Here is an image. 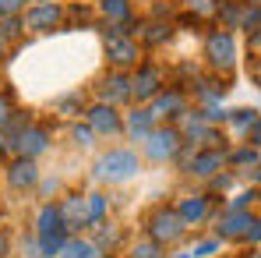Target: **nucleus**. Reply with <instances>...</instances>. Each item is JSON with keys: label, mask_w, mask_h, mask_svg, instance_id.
Listing matches in <instances>:
<instances>
[{"label": "nucleus", "mask_w": 261, "mask_h": 258, "mask_svg": "<svg viewBox=\"0 0 261 258\" xmlns=\"http://www.w3.org/2000/svg\"><path fill=\"white\" fill-rule=\"evenodd\" d=\"M138 170H141V159H138L134 149H110V152H102V156L92 163V177H95L99 184H110V187L134 180Z\"/></svg>", "instance_id": "f257e3e1"}, {"label": "nucleus", "mask_w": 261, "mask_h": 258, "mask_svg": "<svg viewBox=\"0 0 261 258\" xmlns=\"http://www.w3.org/2000/svg\"><path fill=\"white\" fill-rule=\"evenodd\" d=\"M43 244L46 258H57L64 251V244L71 241V230L64 226V213H60V202H43L39 213H36V230H32Z\"/></svg>", "instance_id": "f03ea898"}, {"label": "nucleus", "mask_w": 261, "mask_h": 258, "mask_svg": "<svg viewBox=\"0 0 261 258\" xmlns=\"http://www.w3.org/2000/svg\"><path fill=\"white\" fill-rule=\"evenodd\" d=\"M141 226H145V237H152L163 251L173 248V244H180V241L187 237V230H191V226L180 219L176 205H155L152 213L141 219Z\"/></svg>", "instance_id": "7ed1b4c3"}, {"label": "nucleus", "mask_w": 261, "mask_h": 258, "mask_svg": "<svg viewBox=\"0 0 261 258\" xmlns=\"http://www.w3.org/2000/svg\"><path fill=\"white\" fill-rule=\"evenodd\" d=\"M237 57H240V50H237V36L233 32H226V29H216V32H208L205 36V64H208V71L212 75H233L237 71Z\"/></svg>", "instance_id": "20e7f679"}, {"label": "nucleus", "mask_w": 261, "mask_h": 258, "mask_svg": "<svg viewBox=\"0 0 261 258\" xmlns=\"http://www.w3.org/2000/svg\"><path fill=\"white\" fill-rule=\"evenodd\" d=\"M180 145H184L180 128H176V124H159V128L141 142V156H145L148 163H173Z\"/></svg>", "instance_id": "39448f33"}, {"label": "nucleus", "mask_w": 261, "mask_h": 258, "mask_svg": "<svg viewBox=\"0 0 261 258\" xmlns=\"http://www.w3.org/2000/svg\"><path fill=\"white\" fill-rule=\"evenodd\" d=\"M176 128H180V138L184 142H191V145H226V138H222V131L216 124H208L205 121V113L194 106V110H187L180 121H176Z\"/></svg>", "instance_id": "423d86ee"}, {"label": "nucleus", "mask_w": 261, "mask_h": 258, "mask_svg": "<svg viewBox=\"0 0 261 258\" xmlns=\"http://www.w3.org/2000/svg\"><path fill=\"white\" fill-rule=\"evenodd\" d=\"M163 88H166V75H163V67H155V64H138V67L130 71V92H134V103L148 106Z\"/></svg>", "instance_id": "0eeeda50"}, {"label": "nucleus", "mask_w": 261, "mask_h": 258, "mask_svg": "<svg viewBox=\"0 0 261 258\" xmlns=\"http://www.w3.org/2000/svg\"><path fill=\"white\" fill-rule=\"evenodd\" d=\"M152 113H155V121L159 124H176L187 110H191V99H187V88H176V85H166L152 103Z\"/></svg>", "instance_id": "6e6552de"}, {"label": "nucleus", "mask_w": 261, "mask_h": 258, "mask_svg": "<svg viewBox=\"0 0 261 258\" xmlns=\"http://www.w3.org/2000/svg\"><path fill=\"white\" fill-rule=\"evenodd\" d=\"M85 121L99 138H120L124 134V113H120V106H110V103L95 99L85 110Z\"/></svg>", "instance_id": "1a4fd4ad"}, {"label": "nucleus", "mask_w": 261, "mask_h": 258, "mask_svg": "<svg viewBox=\"0 0 261 258\" xmlns=\"http://www.w3.org/2000/svg\"><path fill=\"white\" fill-rule=\"evenodd\" d=\"M21 21H25V29H29V32L43 36V32H53V29H60V25H64V7H60V4H53V0H39V4L25 7Z\"/></svg>", "instance_id": "9d476101"}, {"label": "nucleus", "mask_w": 261, "mask_h": 258, "mask_svg": "<svg viewBox=\"0 0 261 258\" xmlns=\"http://www.w3.org/2000/svg\"><path fill=\"white\" fill-rule=\"evenodd\" d=\"M106 60L113 71H134L141 64V46L134 36H110L106 39Z\"/></svg>", "instance_id": "9b49d317"}, {"label": "nucleus", "mask_w": 261, "mask_h": 258, "mask_svg": "<svg viewBox=\"0 0 261 258\" xmlns=\"http://www.w3.org/2000/svg\"><path fill=\"white\" fill-rule=\"evenodd\" d=\"M95 96H99V103H110V106H124L134 99V92H130V71H106L102 78H99V85H95Z\"/></svg>", "instance_id": "f8f14e48"}, {"label": "nucleus", "mask_w": 261, "mask_h": 258, "mask_svg": "<svg viewBox=\"0 0 261 258\" xmlns=\"http://www.w3.org/2000/svg\"><path fill=\"white\" fill-rule=\"evenodd\" d=\"M4 177H7V184H11L14 191H36V187H39V180H43V173H39V159L11 156Z\"/></svg>", "instance_id": "ddd939ff"}, {"label": "nucleus", "mask_w": 261, "mask_h": 258, "mask_svg": "<svg viewBox=\"0 0 261 258\" xmlns=\"http://www.w3.org/2000/svg\"><path fill=\"white\" fill-rule=\"evenodd\" d=\"M226 145H205V149H198L194 152V159H191V167H187V177H198V180H212L216 173H222L226 167Z\"/></svg>", "instance_id": "4468645a"}, {"label": "nucleus", "mask_w": 261, "mask_h": 258, "mask_svg": "<svg viewBox=\"0 0 261 258\" xmlns=\"http://www.w3.org/2000/svg\"><path fill=\"white\" fill-rule=\"evenodd\" d=\"M254 223V213L251 209H226L216 216V237L219 241H244L247 226Z\"/></svg>", "instance_id": "2eb2a0df"}, {"label": "nucleus", "mask_w": 261, "mask_h": 258, "mask_svg": "<svg viewBox=\"0 0 261 258\" xmlns=\"http://www.w3.org/2000/svg\"><path fill=\"white\" fill-rule=\"evenodd\" d=\"M212 198L216 195H208V191H198V195H184L180 202H176V213L180 219L187 223V226H201V223H208L212 219Z\"/></svg>", "instance_id": "dca6fc26"}, {"label": "nucleus", "mask_w": 261, "mask_h": 258, "mask_svg": "<svg viewBox=\"0 0 261 258\" xmlns=\"http://www.w3.org/2000/svg\"><path fill=\"white\" fill-rule=\"evenodd\" d=\"M53 149V134H49V128H43V124H29V128L18 134V156H29V159H39V156H46Z\"/></svg>", "instance_id": "f3484780"}, {"label": "nucleus", "mask_w": 261, "mask_h": 258, "mask_svg": "<svg viewBox=\"0 0 261 258\" xmlns=\"http://www.w3.org/2000/svg\"><path fill=\"white\" fill-rule=\"evenodd\" d=\"M60 213H64V226H67L71 233L88 230V195H82V191L64 195V198H60Z\"/></svg>", "instance_id": "a211bd4d"}, {"label": "nucleus", "mask_w": 261, "mask_h": 258, "mask_svg": "<svg viewBox=\"0 0 261 258\" xmlns=\"http://www.w3.org/2000/svg\"><path fill=\"white\" fill-rule=\"evenodd\" d=\"M159 128V121H155V113H152V106H130V113H124V134H127L130 142H145L152 131Z\"/></svg>", "instance_id": "6ab92c4d"}, {"label": "nucleus", "mask_w": 261, "mask_h": 258, "mask_svg": "<svg viewBox=\"0 0 261 258\" xmlns=\"http://www.w3.org/2000/svg\"><path fill=\"white\" fill-rule=\"evenodd\" d=\"M226 167H233V170H240V173H254L261 167V149L247 145V142H240L237 149L226 152Z\"/></svg>", "instance_id": "aec40b11"}, {"label": "nucleus", "mask_w": 261, "mask_h": 258, "mask_svg": "<svg viewBox=\"0 0 261 258\" xmlns=\"http://www.w3.org/2000/svg\"><path fill=\"white\" fill-rule=\"evenodd\" d=\"M57 258H106L102 248L92 241V237H82V233H71V241L64 244V251Z\"/></svg>", "instance_id": "412c9836"}, {"label": "nucleus", "mask_w": 261, "mask_h": 258, "mask_svg": "<svg viewBox=\"0 0 261 258\" xmlns=\"http://www.w3.org/2000/svg\"><path fill=\"white\" fill-rule=\"evenodd\" d=\"M99 14H102L110 25H134L130 0H99Z\"/></svg>", "instance_id": "4be33fe9"}, {"label": "nucleus", "mask_w": 261, "mask_h": 258, "mask_svg": "<svg viewBox=\"0 0 261 258\" xmlns=\"http://www.w3.org/2000/svg\"><path fill=\"white\" fill-rule=\"evenodd\" d=\"M92 241L102 248V255H113V251L120 248L124 233H120V226H113V223H99V226H95V233H92Z\"/></svg>", "instance_id": "5701e85b"}, {"label": "nucleus", "mask_w": 261, "mask_h": 258, "mask_svg": "<svg viewBox=\"0 0 261 258\" xmlns=\"http://www.w3.org/2000/svg\"><path fill=\"white\" fill-rule=\"evenodd\" d=\"M240 14H244V0H219V29H226V32L240 29Z\"/></svg>", "instance_id": "b1692460"}, {"label": "nucleus", "mask_w": 261, "mask_h": 258, "mask_svg": "<svg viewBox=\"0 0 261 258\" xmlns=\"http://www.w3.org/2000/svg\"><path fill=\"white\" fill-rule=\"evenodd\" d=\"M258 121H261V110H254V106H237V110H229V128L237 131L240 138L254 128Z\"/></svg>", "instance_id": "393cba45"}, {"label": "nucleus", "mask_w": 261, "mask_h": 258, "mask_svg": "<svg viewBox=\"0 0 261 258\" xmlns=\"http://www.w3.org/2000/svg\"><path fill=\"white\" fill-rule=\"evenodd\" d=\"M106 209H110V198L102 191H88V230L106 223Z\"/></svg>", "instance_id": "a878e982"}, {"label": "nucleus", "mask_w": 261, "mask_h": 258, "mask_svg": "<svg viewBox=\"0 0 261 258\" xmlns=\"http://www.w3.org/2000/svg\"><path fill=\"white\" fill-rule=\"evenodd\" d=\"M138 36H141L145 46H159V43H166V39L173 36V29H170L166 21H148L145 29H138Z\"/></svg>", "instance_id": "bb28decb"}, {"label": "nucleus", "mask_w": 261, "mask_h": 258, "mask_svg": "<svg viewBox=\"0 0 261 258\" xmlns=\"http://www.w3.org/2000/svg\"><path fill=\"white\" fill-rule=\"evenodd\" d=\"M53 106H57V113H64V117H78V113H85V110H88L82 92H67V96H60Z\"/></svg>", "instance_id": "cd10ccee"}, {"label": "nucleus", "mask_w": 261, "mask_h": 258, "mask_svg": "<svg viewBox=\"0 0 261 258\" xmlns=\"http://www.w3.org/2000/svg\"><path fill=\"white\" fill-rule=\"evenodd\" d=\"M240 29H244L247 36H254V32L261 29V7H258V4H247V0H244V14H240Z\"/></svg>", "instance_id": "c85d7f7f"}, {"label": "nucleus", "mask_w": 261, "mask_h": 258, "mask_svg": "<svg viewBox=\"0 0 261 258\" xmlns=\"http://www.w3.org/2000/svg\"><path fill=\"white\" fill-rule=\"evenodd\" d=\"M95 138H99V134L88 128V121H85V124H71V142H74L78 149H92Z\"/></svg>", "instance_id": "c756f323"}, {"label": "nucleus", "mask_w": 261, "mask_h": 258, "mask_svg": "<svg viewBox=\"0 0 261 258\" xmlns=\"http://www.w3.org/2000/svg\"><path fill=\"white\" fill-rule=\"evenodd\" d=\"M130 258H163V248H159L152 237H145V241L130 244Z\"/></svg>", "instance_id": "7c9ffc66"}, {"label": "nucleus", "mask_w": 261, "mask_h": 258, "mask_svg": "<svg viewBox=\"0 0 261 258\" xmlns=\"http://www.w3.org/2000/svg\"><path fill=\"white\" fill-rule=\"evenodd\" d=\"M194 18H216L219 14V0H187Z\"/></svg>", "instance_id": "2f4dec72"}, {"label": "nucleus", "mask_w": 261, "mask_h": 258, "mask_svg": "<svg viewBox=\"0 0 261 258\" xmlns=\"http://www.w3.org/2000/svg\"><path fill=\"white\" fill-rule=\"evenodd\" d=\"M233 180H237L233 173H216L212 180H205V191H208V195H219V191L226 195V191H233Z\"/></svg>", "instance_id": "473e14b6"}, {"label": "nucleus", "mask_w": 261, "mask_h": 258, "mask_svg": "<svg viewBox=\"0 0 261 258\" xmlns=\"http://www.w3.org/2000/svg\"><path fill=\"white\" fill-rule=\"evenodd\" d=\"M21 29H25V21H21V14L18 18H0V36L11 43V39H18L21 36Z\"/></svg>", "instance_id": "72a5a7b5"}, {"label": "nucleus", "mask_w": 261, "mask_h": 258, "mask_svg": "<svg viewBox=\"0 0 261 258\" xmlns=\"http://www.w3.org/2000/svg\"><path fill=\"white\" fill-rule=\"evenodd\" d=\"M11 156H18V138L4 128L0 131V159H11Z\"/></svg>", "instance_id": "f704fd0d"}, {"label": "nucleus", "mask_w": 261, "mask_h": 258, "mask_svg": "<svg viewBox=\"0 0 261 258\" xmlns=\"http://www.w3.org/2000/svg\"><path fill=\"white\" fill-rule=\"evenodd\" d=\"M14 113H18V110H14V103H11V96H7V92H0V131H4V128H11V121H14Z\"/></svg>", "instance_id": "c9c22d12"}, {"label": "nucleus", "mask_w": 261, "mask_h": 258, "mask_svg": "<svg viewBox=\"0 0 261 258\" xmlns=\"http://www.w3.org/2000/svg\"><path fill=\"white\" fill-rule=\"evenodd\" d=\"M25 7H29V0H0V18H18V14H25Z\"/></svg>", "instance_id": "e433bc0d"}, {"label": "nucleus", "mask_w": 261, "mask_h": 258, "mask_svg": "<svg viewBox=\"0 0 261 258\" xmlns=\"http://www.w3.org/2000/svg\"><path fill=\"white\" fill-rule=\"evenodd\" d=\"M254 202H258V187H251V191H240V195H237V198H233L226 209H251Z\"/></svg>", "instance_id": "4c0bfd02"}, {"label": "nucleus", "mask_w": 261, "mask_h": 258, "mask_svg": "<svg viewBox=\"0 0 261 258\" xmlns=\"http://www.w3.org/2000/svg\"><path fill=\"white\" fill-rule=\"evenodd\" d=\"M219 244H222L219 237H208V241H198L191 255H194V258H208V255H216V251H219Z\"/></svg>", "instance_id": "58836bf2"}, {"label": "nucleus", "mask_w": 261, "mask_h": 258, "mask_svg": "<svg viewBox=\"0 0 261 258\" xmlns=\"http://www.w3.org/2000/svg\"><path fill=\"white\" fill-rule=\"evenodd\" d=\"M244 244H251V248H261V216H254V223L247 226V233H244Z\"/></svg>", "instance_id": "ea45409f"}, {"label": "nucleus", "mask_w": 261, "mask_h": 258, "mask_svg": "<svg viewBox=\"0 0 261 258\" xmlns=\"http://www.w3.org/2000/svg\"><path fill=\"white\" fill-rule=\"evenodd\" d=\"M60 191V177H43L39 180V195H43L46 202H49V195H57Z\"/></svg>", "instance_id": "a19ab883"}, {"label": "nucleus", "mask_w": 261, "mask_h": 258, "mask_svg": "<svg viewBox=\"0 0 261 258\" xmlns=\"http://www.w3.org/2000/svg\"><path fill=\"white\" fill-rule=\"evenodd\" d=\"M25 255H29V258H46L43 255V244H39L36 233H29V241H25Z\"/></svg>", "instance_id": "79ce46f5"}, {"label": "nucleus", "mask_w": 261, "mask_h": 258, "mask_svg": "<svg viewBox=\"0 0 261 258\" xmlns=\"http://www.w3.org/2000/svg\"><path fill=\"white\" fill-rule=\"evenodd\" d=\"M244 142H247V145H254V149H261V121L247 131V134H244Z\"/></svg>", "instance_id": "37998d69"}, {"label": "nucleus", "mask_w": 261, "mask_h": 258, "mask_svg": "<svg viewBox=\"0 0 261 258\" xmlns=\"http://www.w3.org/2000/svg\"><path fill=\"white\" fill-rule=\"evenodd\" d=\"M251 82H254V85L261 88V53L254 57V60H251Z\"/></svg>", "instance_id": "c03bdc74"}, {"label": "nucleus", "mask_w": 261, "mask_h": 258, "mask_svg": "<svg viewBox=\"0 0 261 258\" xmlns=\"http://www.w3.org/2000/svg\"><path fill=\"white\" fill-rule=\"evenodd\" d=\"M7 255H11V237L0 230V258H7Z\"/></svg>", "instance_id": "a18cd8bd"}, {"label": "nucleus", "mask_w": 261, "mask_h": 258, "mask_svg": "<svg viewBox=\"0 0 261 258\" xmlns=\"http://www.w3.org/2000/svg\"><path fill=\"white\" fill-rule=\"evenodd\" d=\"M4 57H7V39L0 36V64H4Z\"/></svg>", "instance_id": "49530a36"}, {"label": "nucleus", "mask_w": 261, "mask_h": 258, "mask_svg": "<svg viewBox=\"0 0 261 258\" xmlns=\"http://www.w3.org/2000/svg\"><path fill=\"white\" fill-rule=\"evenodd\" d=\"M163 258H194L191 251H173V255H163Z\"/></svg>", "instance_id": "de8ad7c7"}, {"label": "nucleus", "mask_w": 261, "mask_h": 258, "mask_svg": "<svg viewBox=\"0 0 261 258\" xmlns=\"http://www.w3.org/2000/svg\"><path fill=\"white\" fill-rule=\"evenodd\" d=\"M251 177H254V184H258V187H261V167H258V170H254V173H251Z\"/></svg>", "instance_id": "09e8293b"}, {"label": "nucleus", "mask_w": 261, "mask_h": 258, "mask_svg": "<svg viewBox=\"0 0 261 258\" xmlns=\"http://www.w3.org/2000/svg\"><path fill=\"white\" fill-rule=\"evenodd\" d=\"M254 258H261V248H254Z\"/></svg>", "instance_id": "8fccbe9b"}, {"label": "nucleus", "mask_w": 261, "mask_h": 258, "mask_svg": "<svg viewBox=\"0 0 261 258\" xmlns=\"http://www.w3.org/2000/svg\"><path fill=\"white\" fill-rule=\"evenodd\" d=\"M247 4H258V7H261V0H247Z\"/></svg>", "instance_id": "3c124183"}, {"label": "nucleus", "mask_w": 261, "mask_h": 258, "mask_svg": "<svg viewBox=\"0 0 261 258\" xmlns=\"http://www.w3.org/2000/svg\"><path fill=\"white\" fill-rule=\"evenodd\" d=\"M222 258H229V255H222Z\"/></svg>", "instance_id": "603ef678"}, {"label": "nucleus", "mask_w": 261, "mask_h": 258, "mask_svg": "<svg viewBox=\"0 0 261 258\" xmlns=\"http://www.w3.org/2000/svg\"><path fill=\"white\" fill-rule=\"evenodd\" d=\"M110 258H113V255H110Z\"/></svg>", "instance_id": "864d4df0"}]
</instances>
